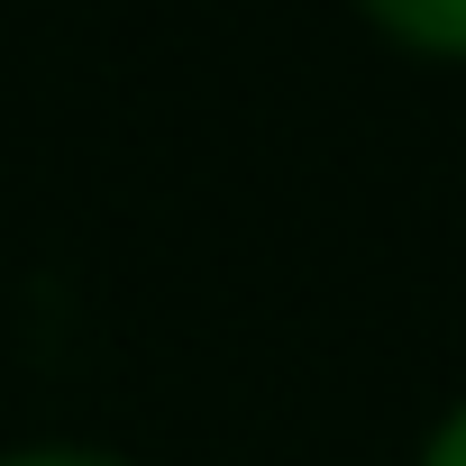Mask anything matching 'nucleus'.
<instances>
[{
    "mask_svg": "<svg viewBox=\"0 0 466 466\" xmlns=\"http://www.w3.org/2000/svg\"><path fill=\"white\" fill-rule=\"evenodd\" d=\"M366 28L393 37L402 56H430V65H466V0H357Z\"/></svg>",
    "mask_w": 466,
    "mask_h": 466,
    "instance_id": "1",
    "label": "nucleus"
},
{
    "mask_svg": "<svg viewBox=\"0 0 466 466\" xmlns=\"http://www.w3.org/2000/svg\"><path fill=\"white\" fill-rule=\"evenodd\" d=\"M0 466H137L119 448H83V439H46V448H10Z\"/></svg>",
    "mask_w": 466,
    "mask_h": 466,
    "instance_id": "2",
    "label": "nucleus"
},
{
    "mask_svg": "<svg viewBox=\"0 0 466 466\" xmlns=\"http://www.w3.org/2000/svg\"><path fill=\"white\" fill-rule=\"evenodd\" d=\"M411 466H466V402H448V411H439V430L420 439V457H411Z\"/></svg>",
    "mask_w": 466,
    "mask_h": 466,
    "instance_id": "3",
    "label": "nucleus"
}]
</instances>
